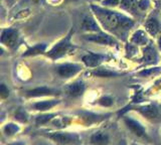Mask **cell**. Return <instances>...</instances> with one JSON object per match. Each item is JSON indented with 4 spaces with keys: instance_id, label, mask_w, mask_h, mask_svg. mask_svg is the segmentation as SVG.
<instances>
[{
    "instance_id": "6da1fadb",
    "label": "cell",
    "mask_w": 161,
    "mask_h": 145,
    "mask_svg": "<svg viewBox=\"0 0 161 145\" xmlns=\"http://www.w3.org/2000/svg\"><path fill=\"white\" fill-rule=\"evenodd\" d=\"M94 10L97 14L98 18L100 19V21L103 23V25L108 28V29H116L119 26L122 27H129L132 25V22H131L128 18H125L122 15H119V14L113 13L108 10H102L100 8H94Z\"/></svg>"
},
{
    "instance_id": "7a4b0ae2",
    "label": "cell",
    "mask_w": 161,
    "mask_h": 145,
    "mask_svg": "<svg viewBox=\"0 0 161 145\" xmlns=\"http://www.w3.org/2000/svg\"><path fill=\"white\" fill-rule=\"evenodd\" d=\"M47 136L53 139L54 142L62 145H74L80 142V139L77 135L70 133H63V132H55L48 134Z\"/></svg>"
},
{
    "instance_id": "3957f363",
    "label": "cell",
    "mask_w": 161,
    "mask_h": 145,
    "mask_svg": "<svg viewBox=\"0 0 161 145\" xmlns=\"http://www.w3.org/2000/svg\"><path fill=\"white\" fill-rule=\"evenodd\" d=\"M72 47H70V43L69 39H64L63 42H60L59 43H58L52 51H50L47 56L53 58V59H58V58H62L64 54L67 53V52L69 49Z\"/></svg>"
},
{
    "instance_id": "277c9868",
    "label": "cell",
    "mask_w": 161,
    "mask_h": 145,
    "mask_svg": "<svg viewBox=\"0 0 161 145\" xmlns=\"http://www.w3.org/2000/svg\"><path fill=\"white\" fill-rule=\"evenodd\" d=\"M125 123L131 131L135 133L137 136H139L141 138H147V134L145 132L144 127L139 122L136 121V120H134L132 118H125Z\"/></svg>"
},
{
    "instance_id": "5b68a950",
    "label": "cell",
    "mask_w": 161,
    "mask_h": 145,
    "mask_svg": "<svg viewBox=\"0 0 161 145\" xmlns=\"http://www.w3.org/2000/svg\"><path fill=\"white\" fill-rule=\"evenodd\" d=\"M80 70V67L75 64H65L58 68V73L59 76L64 78H69L77 74Z\"/></svg>"
},
{
    "instance_id": "8992f818",
    "label": "cell",
    "mask_w": 161,
    "mask_h": 145,
    "mask_svg": "<svg viewBox=\"0 0 161 145\" xmlns=\"http://www.w3.org/2000/svg\"><path fill=\"white\" fill-rule=\"evenodd\" d=\"M102 59H103V57L102 56L91 53V54H88V56L84 57L83 62L86 64H87L88 67H96V66H98V64H101Z\"/></svg>"
},
{
    "instance_id": "52a82bcc",
    "label": "cell",
    "mask_w": 161,
    "mask_h": 145,
    "mask_svg": "<svg viewBox=\"0 0 161 145\" xmlns=\"http://www.w3.org/2000/svg\"><path fill=\"white\" fill-rule=\"evenodd\" d=\"M84 90H85L84 84L80 81V82H75V83L70 85L68 89V91H69V94L70 95V96L77 97V96H80V95L83 94Z\"/></svg>"
},
{
    "instance_id": "ba28073f",
    "label": "cell",
    "mask_w": 161,
    "mask_h": 145,
    "mask_svg": "<svg viewBox=\"0 0 161 145\" xmlns=\"http://www.w3.org/2000/svg\"><path fill=\"white\" fill-rule=\"evenodd\" d=\"M109 142V138L107 135L103 133H96L91 137V143L93 145H107Z\"/></svg>"
},
{
    "instance_id": "9c48e42d",
    "label": "cell",
    "mask_w": 161,
    "mask_h": 145,
    "mask_svg": "<svg viewBox=\"0 0 161 145\" xmlns=\"http://www.w3.org/2000/svg\"><path fill=\"white\" fill-rule=\"evenodd\" d=\"M17 39V33L13 31H7L3 32L2 34V42H5L7 46H13V44L16 42Z\"/></svg>"
},
{
    "instance_id": "30bf717a",
    "label": "cell",
    "mask_w": 161,
    "mask_h": 145,
    "mask_svg": "<svg viewBox=\"0 0 161 145\" xmlns=\"http://www.w3.org/2000/svg\"><path fill=\"white\" fill-rule=\"evenodd\" d=\"M87 39H89L91 42H100V43H108V44L114 43L112 38L105 36V34H102V33H99L98 36L97 34H93V36H87Z\"/></svg>"
},
{
    "instance_id": "8fae6325",
    "label": "cell",
    "mask_w": 161,
    "mask_h": 145,
    "mask_svg": "<svg viewBox=\"0 0 161 145\" xmlns=\"http://www.w3.org/2000/svg\"><path fill=\"white\" fill-rule=\"evenodd\" d=\"M54 93H55L54 91L48 88H36L27 92L26 95L28 97H34V96L38 97V96H45V95H53Z\"/></svg>"
},
{
    "instance_id": "7c38bea8",
    "label": "cell",
    "mask_w": 161,
    "mask_h": 145,
    "mask_svg": "<svg viewBox=\"0 0 161 145\" xmlns=\"http://www.w3.org/2000/svg\"><path fill=\"white\" fill-rule=\"evenodd\" d=\"M138 111L147 118H154L156 115H157V109H156V107H154L153 105L140 107L138 108Z\"/></svg>"
},
{
    "instance_id": "4fadbf2b",
    "label": "cell",
    "mask_w": 161,
    "mask_h": 145,
    "mask_svg": "<svg viewBox=\"0 0 161 145\" xmlns=\"http://www.w3.org/2000/svg\"><path fill=\"white\" fill-rule=\"evenodd\" d=\"M157 59V53H156L154 47H148L144 52V62L146 63H155Z\"/></svg>"
},
{
    "instance_id": "5bb4252c",
    "label": "cell",
    "mask_w": 161,
    "mask_h": 145,
    "mask_svg": "<svg viewBox=\"0 0 161 145\" xmlns=\"http://www.w3.org/2000/svg\"><path fill=\"white\" fill-rule=\"evenodd\" d=\"M58 101L57 100H50V101H43V102H39L37 104L34 105V108L36 110H40V111H44V110H47L49 108L53 107L54 105H57Z\"/></svg>"
},
{
    "instance_id": "9a60e30c",
    "label": "cell",
    "mask_w": 161,
    "mask_h": 145,
    "mask_svg": "<svg viewBox=\"0 0 161 145\" xmlns=\"http://www.w3.org/2000/svg\"><path fill=\"white\" fill-rule=\"evenodd\" d=\"M146 29H147V31L150 32L151 34H156L157 31H159V24L155 19L152 18V19H150V20H148L147 23H146Z\"/></svg>"
},
{
    "instance_id": "2e32d148",
    "label": "cell",
    "mask_w": 161,
    "mask_h": 145,
    "mask_svg": "<svg viewBox=\"0 0 161 145\" xmlns=\"http://www.w3.org/2000/svg\"><path fill=\"white\" fill-rule=\"evenodd\" d=\"M83 26L87 29V31H98V26H97V24H96V22L93 20L92 18H90V17H87V18H85V20L83 22Z\"/></svg>"
},
{
    "instance_id": "e0dca14e",
    "label": "cell",
    "mask_w": 161,
    "mask_h": 145,
    "mask_svg": "<svg viewBox=\"0 0 161 145\" xmlns=\"http://www.w3.org/2000/svg\"><path fill=\"white\" fill-rule=\"evenodd\" d=\"M132 41L134 42H137L139 44H143L146 42V41H147V38H146V36L145 33L143 31H137L136 32L133 37H132Z\"/></svg>"
},
{
    "instance_id": "ac0fdd59",
    "label": "cell",
    "mask_w": 161,
    "mask_h": 145,
    "mask_svg": "<svg viewBox=\"0 0 161 145\" xmlns=\"http://www.w3.org/2000/svg\"><path fill=\"white\" fill-rule=\"evenodd\" d=\"M44 47L45 46L44 44H38V46L34 47H31L30 49L24 53V56H33V54H36V53H42L44 51Z\"/></svg>"
},
{
    "instance_id": "d6986e66",
    "label": "cell",
    "mask_w": 161,
    "mask_h": 145,
    "mask_svg": "<svg viewBox=\"0 0 161 145\" xmlns=\"http://www.w3.org/2000/svg\"><path fill=\"white\" fill-rule=\"evenodd\" d=\"M53 117H54V115H53V114L40 115V116H38L36 118V122H37V124H44V123L50 121Z\"/></svg>"
},
{
    "instance_id": "ffe728a7",
    "label": "cell",
    "mask_w": 161,
    "mask_h": 145,
    "mask_svg": "<svg viewBox=\"0 0 161 145\" xmlns=\"http://www.w3.org/2000/svg\"><path fill=\"white\" fill-rule=\"evenodd\" d=\"M4 131H5V133H6L7 135H12L15 132L18 131V127L15 126V125H13V124H8L7 126L5 127Z\"/></svg>"
},
{
    "instance_id": "44dd1931",
    "label": "cell",
    "mask_w": 161,
    "mask_h": 145,
    "mask_svg": "<svg viewBox=\"0 0 161 145\" xmlns=\"http://www.w3.org/2000/svg\"><path fill=\"white\" fill-rule=\"evenodd\" d=\"M112 99H111L110 97H103V98H101L100 99V101H99V103L102 105V106H106V107H109V106H111V104H112Z\"/></svg>"
},
{
    "instance_id": "7402d4cb",
    "label": "cell",
    "mask_w": 161,
    "mask_h": 145,
    "mask_svg": "<svg viewBox=\"0 0 161 145\" xmlns=\"http://www.w3.org/2000/svg\"><path fill=\"white\" fill-rule=\"evenodd\" d=\"M95 75L97 76H102V77H107V76H114V73L112 72H108V71H104V70H99V71H96L94 72Z\"/></svg>"
},
{
    "instance_id": "603a6c76",
    "label": "cell",
    "mask_w": 161,
    "mask_h": 145,
    "mask_svg": "<svg viewBox=\"0 0 161 145\" xmlns=\"http://www.w3.org/2000/svg\"><path fill=\"white\" fill-rule=\"evenodd\" d=\"M121 3H122L123 7H125V8H131V7L134 6L135 0H122Z\"/></svg>"
},
{
    "instance_id": "cb8c5ba5",
    "label": "cell",
    "mask_w": 161,
    "mask_h": 145,
    "mask_svg": "<svg viewBox=\"0 0 161 145\" xmlns=\"http://www.w3.org/2000/svg\"><path fill=\"white\" fill-rule=\"evenodd\" d=\"M1 96L2 98H6L8 96V90L6 89V87H5L4 85L1 86Z\"/></svg>"
},
{
    "instance_id": "d4e9b609",
    "label": "cell",
    "mask_w": 161,
    "mask_h": 145,
    "mask_svg": "<svg viewBox=\"0 0 161 145\" xmlns=\"http://www.w3.org/2000/svg\"><path fill=\"white\" fill-rule=\"evenodd\" d=\"M122 0H106L104 1V4H110V5H116L117 3H119Z\"/></svg>"
},
{
    "instance_id": "484cf974",
    "label": "cell",
    "mask_w": 161,
    "mask_h": 145,
    "mask_svg": "<svg viewBox=\"0 0 161 145\" xmlns=\"http://www.w3.org/2000/svg\"><path fill=\"white\" fill-rule=\"evenodd\" d=\"M119 145H125V142H124V141H121V142L119 143Z\"/></svg>"
},
{
    "instance_id": "4316f807",
    "label": "cell",
    "mask_w": 161,
    "mask_h": 145,
    "mask_svg": "<svg viewBox=\"0 0 161 145\" xmlns=\"http://www.w3.org/2000/svg\"><path fill=\"white\" fill-rule=\"evenodd\" d=\"M159 46H160V47H161V38H160V41H159Z\"/></svg>"
}]
</instances>
